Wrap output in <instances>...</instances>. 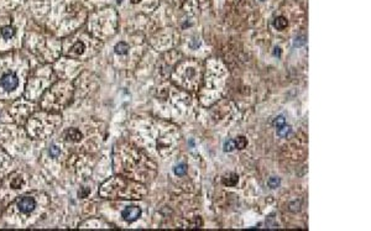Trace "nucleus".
<instances>
[{"label": "nucleus", "instance_id": "nucleus-1", "mask_svg": "<svg viewBox=\"0 0 371 231\" xmlns=\"http://www.w3.org/2000/svg\"><path fill=\"white\" fill-rule=\"evenodd\" d=\"M145 193L142 187L135 184L130 181L123 178H114L103 184L100 189V194L103 197H113V198H124V199H139L141 194Z\"/></svg>", "mask_w": 371, "mask_h": 231}, {"label": "nucleus", "instance_id": "nucleus-2", "mask_svg": "<svg viewBox=\"0 0 371 231\" xmlns=\"http://www.w3.org/2000/svg\"><path fill=\"white\" fill-rule=\"evenodd\" d=\"M0 85H2L5 90L10 91V90H14L19 85V79L14 73H8V74H4L2 77V79H0Z\"/></svg>", "mask_w": 371, "mask_h": 231}, {"label": "nucleus", "instance_id": "nucleus-3", "mask_svg": "<svg viewBox=\"0 0 371 231\" xmlns=\"http://www.w3.org/2000/svg\"><path fill=\"white\" fill-rule=\"evenodd\" d=\"M140 215H141V209L137 208V206H127L126 209L123 210V213H121L123 219L125 221H129V222L135 221Z\"/></svg>", "mask_w": 371, "mask_h": 231}, {"label": "nucleus", "instance_id": "nucleus-4", "mask_svg": "<svg viewBox=\"0 0 371 231\" xmlns=\"http://www.w3.org/2000/svg\"><path fill=\"white\" fill-rule=\"evenodd\" d=\"M35 206H36V202H35L33 198H30V197H25V198H23L17 202L19 210L23 211V213H25V214L31 213V211L35 209Z\"/></svg>", "mask_w": 371, "mask_h": 231}, {"label": "nucleus", "instance_id": "nucleus-5", "mask_svg": "<svg viewBox=\"0 0 371 231\" xmlns=\"http://www.w3.org/2000/svg\"><path fill=\"white\" fill-rule=\"evenodd\" d=\"M66 139L71 141H79L82 139V133L77 129H69L66 132Z\"/></svg>", "mask_w": 371, "mask_h": 231}, {"label": "nucleus", "instance_id": "nucleus-6", "mask_svg": "<svg viewBox=\"0 0 371 231\" xmlns=\"http://www.w3.org/2000/svg\"><path fill=\"white\" fill-rule=\"evenodd\" d=\"M273 25H275V27L277 30H283L287 26V20H286L285 17H282V16H278V17L275 19Z\"/></svg>", "mask_w": 371, "mask_h": 231}, {"label": "nucleus", "instance_id": "nucleus-7", "mask_svg": "<svg viewBox=\"0 0 371 231\" xmlns=\"http://www.w3.org/2000/svg\"><path fill=\"white\" fill-rule=\"evenodd\" d=\"M14 33H15V30L11 26H4L2 29V35L4 38H10L14 36Z\"/></svg>", "mask_w": 371, "mask_h": 231}, {"label": "nucleus", "instance_id": "nucleus-8", "mask_svg": "<svg viewBox=\"0 0 371 231\" xmlns=\"http://www.w3.org/2000/svg\"><path fill=\"white\" fill-rule=\"evenodd\" d=\"M127 50H129V46H127V43H125V42H119V43L115 46V52L119 53V54H125V53H127Z\"/></svg>", "mask_w": 371, "mask_h": 231}, {"label": "nucleus", "instance_id": "nucleus-9", "mask_svg": "<svg viewBox=\"0 0 371 231\" xmlns=\"http://www.w3.org/2000/svg\"><path fill=\"white\" fill-rule=\"evenodd\" d=\"M72 51H73L74 53H77V54H82L83 51H84V43H83L82 41L76 42V43H74V46L72 47Z\"/></svg>", "mask_w": 371, "mask_h": 231}, {"label": "nucleus", "instance_id": "nucleus-10", "mask_svg": "<svg viewBox=\"0 0 371 231\" xmlns=\"http://www.w3.org/2000/svg\"><path fill=\"white\" fill-rule=\"evenodd\" d=\"M235 143V148H240V150H243V148H245V146L248 145V141H246V139L245 137H239V139H236V141L234 142Z\"/></svg>", "mask_w": 371, "mask_h": 231}, {"label": "nucleus", "instance_id": "nucleus-11", "mask_svg": "<svg viewBox=\"0 0 371 231\" xmlns=\"http://www.w3.org/2000/svg\"><path fill=\"white\" fill-rule=\"evenodd\" d=\"M290 131H291L290 126L283 125V126H281V127L277 129V135H278V136H281V137H283V136H286V135H287Z\"/></svg>", "mask_w": 371, "mask_h": 231}, {"label": "nucleus", "instance_id": "nucleus-12", "mask_svg": "<svg viewBox=\"0 0 371 231\" xmlns=\"http://www.w3.org/2000/svg\"><path fill=\"white\" fill-rule=\"evenodd\" d=\"M280 183H281V181H280V178H277V177H271V178L269 179V182H267V184L270 185V188H273V189L280 185Z\"/></svg>", "mask_w": 371, "mask_h": 231}, {"label": "nucleus", "instance_id": "nucleus-13", "mask_svg": "<svg viewBox=\"0 0 371 231\" xmlns=\"http://www.w3.org/2000/svg\"><path fill=\"white\" fill-rule=\"evenodd\" d=\"M186 172H187V167H186V164H178L175 168V173H176L177 176H183V174H186Z\"/></svg>", "mask_w": 371, "mask_h": 231}, {"label": "nucleus", "instance_id": "nucleus-14", "mask_svg": "<svg viewBox=\"0 0 371 231\" xmlns=\"http://www.w3.org/2000/svg\"><path fill=\"white\" fill-rule=\"evenodd\" d=\"M285 122H286V120H285V118H283V116H278V118H276V119H275L273 125H275V126L278 129V127L283 126V125H285Z\"/></svg>", "mask_w": 371, "mask_h": 231}, {"label": "nucleus", "instance_id": "nucleus-15", "mask_svg": "<svg viewBox=\"0 0 371 231\" xmlns=\"http://www.w3.org/2000/svg\"><path fill=\"white\" fill-rule=\"evenodd\" d=\"M50 155H51L52 157L58 156V155H60V148H58L57 146H52V147L50 148Z\"/></svg>", "mask_w": 371, "mask_h": 231}, {"label": "nucleus", "instance_id": "nucleus-16", "mask_svg": "<svg viewBox=\"0 0 371 231\" xmlns=\"http://www.w3.org/2000/svg\"><path fill=\"white\" fill-rule=\"evenodd\" d=\"M23 184V181L20 179V178H15L12 182H11V187L12 188H15V189H17V188H20V185Z\"/></svg>", "mask_w": 371, "mask_h": 231}, {"label": "nucleus", "instance_id": "nucleus-17", "mask_svg": "<svg viewBox=\"0 0 371 231\" xmlns=\"http://www.w3.org/2000/svg\"><path fill=\"white\" fill-rule=\"evenodd\" d=\"M235 148V143L233 142V141H228V142H225V145H224V150L225 151H233Z\"/></svg>", "mask_w": 371, "mask_h": 231}, {"label": "nucleus", "instance_id": "nucleus-18", "mask_svg": "<svg viewBox=\"0 0 371 231\" xmlns=\"http://www.w3.org/2000/svg\"><path fill=\"white\" fill-rule=\"evenodd\" d=\"M306 41H304V37H300V38H296V41H294V46H301V45H303Z\"/></svg>", "mask_w": 371, "mask_h": 231}, {"label": "nucleus", "instance_id": "nucleus-19", "mask_svg": "<svg viewBox=\"0 0 371 231\" xmlns=\"http://www.w3.org/2000/svg\"><path fill=\"white\" fill-rule=\"evenodd\" d=\"M88 193H89V190H88V189H85V191H79V193H78V195H79L81 198H83V197H85V195H87Z\"/></svg>", "mask_w": 371, "mask_h": 231}]
</instances>
